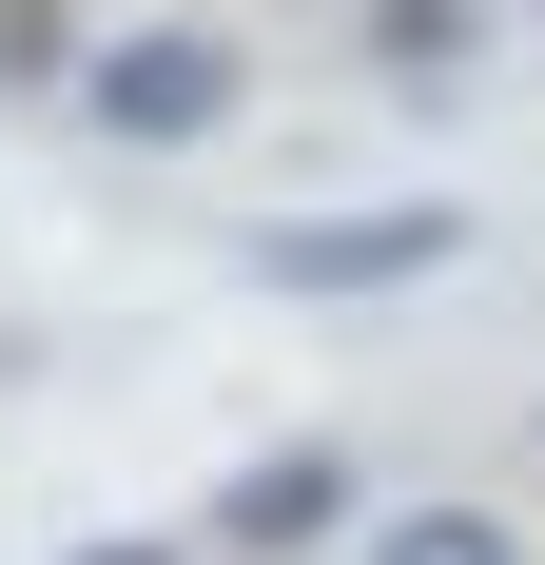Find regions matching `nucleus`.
Instances as JSON below:
<instances>
[{"label": "nucleus", "instance_id": "f257e3e1", "mask_svg": "<svg viewBox=\"0 0 545 565\" xmlns=\"http://www.w3.org/2000/svg\"><path fill=\"white\" fill-rule=\"evenodd\" d=\"M234 98H254V40H215V20H117L78 58V117H98L117 157H195Z\"/></svg>", "mask_w": 545, "mask_h": 565}, {"label": "nucleus", "instance_id": "f03ea898", "mask_svg": "<svg viewBox=\"0 0 545 565\" xmlns=\"http://www.w3.org/2000/svg\"><path fill=\"white\" fill-rule=\"evenodd\" d=\"M448 254H468V215H448V195H371V215H292V234H254L272 292H429Z\"/></svg>", "mask_w": 545, "mask_h": 565}, {"label": "nucleus", "instance_id": "7ed1b4c3", "mask_svg": "<svg viewBox=\"0 0 545 565\" xmlns=\"http://www.w3.org/2000/svg\"><path fill=\"white\" fill-rule=\"evenodd\" d=\"M331 526H351V468H331V449H272V468H234V488H215V546H254V565L331 546Z\"/></svg>", "mask_w": 545, "mask_h": 565}, {"label": "nucleus", "instance_id": "20e7f679", "mask_svg": "<svg viewBox=\"0 0 545 565\" xmlns=\"http://www.w3.org/2000/svg\"><path fill=\"white\" fill-rule=\"evenodd\" d=\"M351 40H371V78H389V98H468L488 0H351Z\"/></svg>", "mask_w": 545, "mask_h": 565}, {"label": "nucleus", "instance_id": "39448f33", "mask_svg": "<svg viewBox=\"0 0 545 565\" xmlns=\"http://www.w3.org/2000/svg\"><path fill=\"white\" fill-rule=\"evenodd\" d=\"M371 565H526V546H506V508H389Z\"/></svg>", "mask_w": 545, "mask_h": 565}, {"label": "nucleus", "instance_id": "423d86ee", "mask_svg": "<svg viewBox=\"0 0 545 565\" xmlns=\"http://www.w3.org/2000/svg\"><path fill=\"white\" fill-rule=\"evenodd\" d=\"M0 78H78V0H0Z\"/></svg>", "mask_w": 545, "mask_h": 565}, {"label": "nucleus", "instance_id": "0eeeda50", "mask_svg": "<svg viewBox=\"0 0 545 565\" xmlns=\"http://www.w3.org/2000/svg\"><path fill=\"white\" fill-rule=\"evenodd\" d=\"M78 565H175V546H78Z\"/></svg>", "mask_w": 545, "mask_h": 565}]
</instances>
